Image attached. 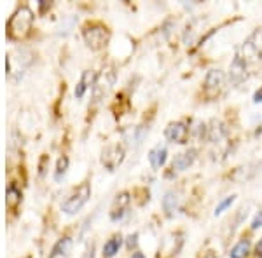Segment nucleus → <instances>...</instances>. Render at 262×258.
<instances>
[{
    "label": "nucleus",
    "mask_w": 262,
    "mask_h": 258,
    "mask_svg": "<svg viewBox=\"0 0 262 258\" xmlns=\"http://www.w3.org/2000/svg\"><path fill=\"white\" fill-rule=\"evenodd\" d=\"M25 258H30V256H25Z\"/></svg>",
    "instance_id": "nucleus-28"
},
{
    "label": "nucleus",
    "mask_w": 262,
    "mask_h": 258,
    "mask_svg": "<svg viewBox=\"0 0 262 258\" xmlns=\"http://www.w3.org/2000/svg\"><path fill=\"white\" fill-rule=\"evenodd\" d=\"M248 253H250V243H248L247 239H243L231 249L229 255H231V258H247Z\"/></svg>",
    "instance_id": "nucleus-17"
},
{
    "label": "nucleus",
    "mask_w": 262,
    "mask_h": 258,
    "mask_svg": "<svg viewBox=\"0 0 262 258\" xmlns=\"http://www.w3.org/2000/svg\"><path fill=\"white\" fill-rule=\"evenodd\" d=\"M137 239H138V234H131L128 238V246L129 248H135L137 246Z\"/></svg>",
    "instance_id": "nucleus-21"
},
{
    "label": "nucleus",
    "mask_w": 262,
    "mask_h": 258,
    "mask_svg": "<svg viewBox=\"0 0 262 258\" xmlns=\"http://www.w3.org/2000/svg\"><path fill=\"white\" fill-rule=\"evenodd\" d=\"M164 136H166L168 142L184 145V143H187L189 138V128L184 122H171L166 128V131H164Z\"/></svg>",
    "instance_id": "nucleus-7"
},
{
    "label": "nucleus",
    "mask_w": 262,
    "mask_h": 258,
    "mask_svg": "<svg viewBox=\"0 0 262 258\" xmlns=\"http://www.w3.org/2000/svg\"><path fill=\"white\" fill-rule=\"evenodd\" d=\"M82 258H95V246H93V244L86 249V253H84Z\"/></svg>",
    "instance_id": "nucleus-22"
},
{
    "label": "nucleus",
    "mask_w": 262,
    "mask_h": 258,
    "mask_svg": "<svg viewBox=\"0 0 262 258\" xmlns=\"http://www.w3.org/2000/svg\"><path fill=\"white\" fill-rule=\"evenodd\" d=\"M196 154L198 152L194 149H189L185 152L177 154L175 159H173V169H177V171H185V169H189L192 166L194 160H196Z\"/></svg>",
    "instance_id": "nucleus-9"
},
{
    "label": "nucleus",
    "mask_w": 262,
    "mask_h": 258,
    "mask_svg": "<svg viewBox=\"0 0 262 258\" xmlns=\"http://www.w3.org/2000/svg\"><path fill=\"white\" fill-rule=\"evenodd\" d=\"M131 258H145V256H143V253H133V255H131Z\"/></svg>",
    "instance_id": "nucleus-26"
},
{
    "label": "nucleus",
    "mask_w": 262,
    "mask_h": 258,
    "mask_svg": "<svg viewBox=\"0 0 262 258\" xmlns=\"http://www.w3.org/2000/svg\"><path fill=\"white\" fill-rule=\"evenodd\" d=\"M166 155H168L166 147H161V145L154 147V149L149 152V162H150V166L154 168V169H159L164 162H166Z\"/></svg>",
    "instance_id": "nucleus-13"
},
{
    "label": "nucleus",
    "mask_w": 262,
    "mask_h": 258,
    "mask_svg": "<svg viewBox=\"0 0 262 258\" xmlns=\"http://www.w3.org/2000/svg\"><path fill=\"white\" fill-rule=\"evenodd\" d=\"M255 255L257 256H262V239L257 243V248H255Z\"/></svg>",
    "instance_id": "nucleus-24"
},
{
    "label": "nucleus",
    "mask_w": 262,
    "mask_h": 258,
    "mask_svg": "<svg viewBox=\"0 0 262 258\" xmlns=\"http://www.w3.org/2000/svg\"><path fill=\"white\" fill-rule=\"evenodd\" d=\"M122 244V236H114V238H111L107 241V243L103 244V256L105 258H112L116 256L117 253H119V248Z\"/></svg>",
    "instance_id": "nucleus-15"
},
{
    "label": "nucleus",
    "mask_w": 262,
    "mask_h": 258,
    "mask_svg": "<svg viewBox=\"0 0 262 258\" xmlns=\"http://www.w3.org/2000/svg\"><path fill=\"white\" fill-rule=\"evenodd\" d=\"M262 227V211H259V213L253 217L252 220V230H257V228Z\"/></svg>",
    "instance_id": "nucleus-20"
},
{
    "label": "nucleus",
    "mask_w": 262,
    "mask_h": 258,
    "mask_svg": "<svg viewBox=\"0 0 262 258\" xmlns=\"http://www.w3.org/2000/svg\"><path fill=\"white\" fill-rule=\"evenodd\" d=\"M96 82V75H95V72L93 70H86L82 74V77H81V80H79V84L75 86V96L77 98H82L84 96V92H86V89L90 86H93V84Z\"/></svg>",
    "instance_id": "nucleus-12"
},
{
    "label": "nucleus",
    "mask_w": 262,
    "mask_h": 258,
    "mask_svg": "<svg viewBox=\"0 0 262 258\" xmlns=\"http://www.w3.org/2000/svg\"><path fill=\"white\" fill-rule=\"evenodd\" d=\"M32 23H33V12L30 11V7L21 6L11 16L9 23H7V33H9L11 39H23L30 32Z\"/></svg>",
    "instance_id": "nucleus-1"
},
{
    "label": "nucleus",
    "mask_w": 262,
    "mask_h": 258,
    "mask_svg": "<svg viewBox=\"0 0 262 258\" xmlns=\"http://www.w3.org/2000/svg\"><path fill=\"white\" fill-rule=\"evenodd\" d=\"M247 49L255 58H262V28H257L247 42Z\"/></svg>",
    "instance_id": "nucleus-14"
},
{
    "label": "nucleus",
    "mask_w": 262,
    "mask_h": 258,
    "mask_svg": "<svg viewBox=\"0 0 262 258\" xmlns=\"http://www.w3.org/2000/svg\"><path fill=\"white\" fill-rule=\"evenodd\" d=\"M82 37L91 49L98 51L107 45L108 39H111V32H108V28L103 27L101 23H93V25H86V27H84Z\"/></svg>",
    "instance_id": "nucleus-2"
},
{
    "label": "nucleus",
    "mask_w": 262,
    "mask_h": 258,
    "mask_svg": "<svg viewBox=\"0 0 262 258\" xmlns=\"http://www.w3.org/2000/svg\"><path fill=\"white\" fill-rule=\"evenodd\" d=\"M248 61L245 60L242 54H236L234 60L231 63V68H229V79L234 86H239L242 82H245L248 77Z\"/></svg>",
    "instance_id": "nucleus-5"
},
{
    "label": "nucleus",
    "mask_w": 262,
    "mask_h": 258,
    "mask_svg": "<svg viewBox=\"0 0 262 258\" xmlns=\"http://www.w3.org/2000/svg\"><path fill=\"white\" fill-rule=\"evenodd\" d=\"M224 72L222 70H210L205 79V92L208 98H215L224 87Z\"/></svg>",
    "instance_id": "nucleus-6"
},
{
    "label": "nucleus",
    "mask_w": 262,
    "mask_h": 258,
    "mask_svg": "<svg viewBox=\"0 0 262 258\" xmlns=\"http://www.w3.org/2000/svg\"><path fill=\"white\" fill-rule=\"evenodd\" d=\"M179 192H175V190H170V192L164 194L163 197V209L164 213H166V217H173L175 215L177 208H179Z\"/></svg>",
    "instance_id": "nucleus-11"
},
{
    "label": "nucleus",
    "mask_w": 262,
    "mask_h": 258,
    "mask_svg": "<svg viewBox=\"0 0 262 258\" xmlns=\"http://www.w3.org/2000/svg\"><path fill=\"white\" fill-rule=\"evenodd\" d=\"M70 251H72V239L69 236H65V238H61L53 246L49 258H70Z\"/></svg>",
    "instance_id": "nucleus-10"
},
{
    "label": "nucleus",
    "mask_w": 262,
    "mask_h": 258,
    "mask_svg": "<svg viewBox=\"0 0 262 258\" xmlns=\"http://www.w3.org/2000/svg\"><path fill=\"white\" fill-rule=\"evenodd\" d=\"M67 169H69V157H67V155H61V157L58 159V164H56V171H54V180L61 181L63 178H65Z\"/></svg>",
    "instance_id": "nucleus-18"
},
{
    "label": "nucleus",
    "mask_w": 262,
    "mask_h": 258,
    "mask_svg": "<svg viewBox=\"0 0 262 258\" xmlns=\"http://www.w3.org/2000/svg\"><path fill=\"white\" fill-rule=\"evenodd\" d=\"M6 196H7V208H11V209H16L18 208V204L21 202V190L16 187L14 183H11L9 187H7V192H6Z\"/></svg>",
    "instance_id": "nucleus-16"
},
{
    "label": "nucleus",
    "mask_w": 262,
    "mask_h": 258,
    "mask_svg": "<svg viewBox=\"0 0 262 258\" xmlns=\"http://www.w3.org/2000/svg\"><path fill=\"white\" fill-rule=\"evenodd\" d=\"M6 70H7V74L11 72V61H9V58L6 60Z\"/></svg>",
    "instance_id": "nucleus-27"
},
{
    "label": "nucleus",
    "mask_w": 262,
    "mask_h": 258,
    "mask_svg": "<svg viewBox=\"0 0 262 258\" xmlns=\"http://www.w3.org/2000/svg\"><path fill=\"white\" fill-rule=\"evenodd\" d=\"M203 258H217V255H215L213 251H208V253H206V255L203 256Z\"/></svg>",
    "instance_id": "nucleus-25"
},
{
    "label": "nucleus",
    "mask_w": 262,
    "mask_h": 258,
    "mask_svg": "<svg viewBox=\"0 0 262 258\" xmlns=\"http://www.w3.org/2000/svg\"><path fill=\"white\" fill-rule=\"evenodd\" d=\"M234 199H236V196H231V197H226V199H224V201H221V204H219L217 208H215V217H219V215H222L224 211H226V209L229 208V206L232 204V202H234Z\"/></svg>",
    "instance_id": "nucleus-19"
},
{
    "label": "nucleus",
    "mask_w": 262,
    "mask_h": 258,
    "mask_svg": "<svg viewBox=\"0 0 262 258\" xmlns=\"http://www.w3.org/2000/svg\"><path fill=\"white\" fill-rule=\"evenodd\" d=\"M253 101H255V103H262V87L253 95Z\"/></svg>",
    "instance_id": "nucleus-23"
},
{
    "label": "nucleus",
    "mask_w": 262,
    "mask_h": 258,
    "mask_svg": "<svg viewBox=\"0 0 262 258\" xmlns=\"http://www.w3.org/2000/svg\"><path fill=\"white\" fill-rule=\"evenodd\" d=\"M91 197V187L90 183H82L79 185L77 189L74 190V192L70 194L69 199H67L65 202H63L61 209L65 215H75L77 211L82 209V206L88 202V199Z\"/></svg>",
    "instance_id": "nucleus-3"
},
{
    "label": "nucleus",
    "mask_w": 262,
    "mask_h": 258,
    "mask_svg": "<svg viewBox=\"0 0 262 258\" xmlns=\"http://www.w3.org/2000/svg\"><path fill=\"white\" fill-rule=\"evenodd\" d=\"M129 202H131V197H129L128 192L117 194L116 199H114V202H112V208H111V218L114 220V222H117V220H121L122 217H124Z\"/></svg>",
    "instance_id": "nucleus-8"
},
{
    "label": "nucleus",
    "mask_w": 262,
    "mask_h": 258,
    "mask_svg": "<svg viewBox=\"0 0 262 258\" xmlns=\"http://www.w3.org/2000/svg\"><path fill=\"white\" fill-rule=\"evenodd\" d=\"M122 160H124V147L119 145V143L105 147L103 152H101V164H103L108 171H114Z\"/></svg>",
    "instance_id": "nucleus-4"
}]
</instances>
